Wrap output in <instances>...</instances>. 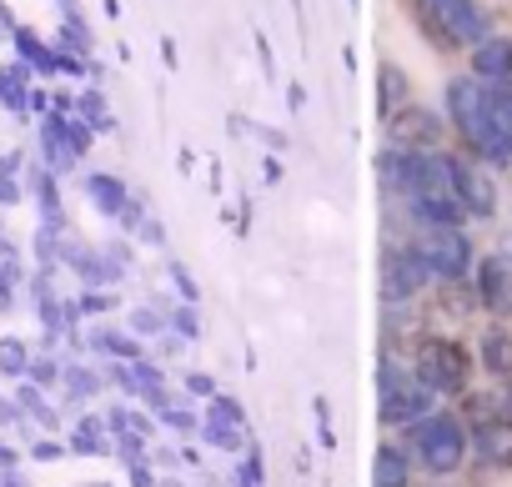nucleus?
I'll list each match as a JSON object with an SVG mask.
<instances>
[{"label": "nucleus", "instance_id": "1", "mask_svg": "<svg viewBox=\"0 0 512 487\" xmlns=\"http://www.w3.org/2000/svg\"><path fill=\"white\" fill-rule=\"evenodd\" d=\"M442 116H447V131L462 141V151H472L492 171L512 166V131L497 121V111L487 101V81H477L472 71L452 76L442 86Z\"/></svg>", "mask_w": 512, "mask_h": 487}, {"label": "nucleus", "instance_id": "2", "mask_svg": "<svg viewBox=\"0 0 512 487\" xmlns=\"http://www.w3.org/2000/svg\"><path fill=\"white\" fill-rule=\"evenodd\" d=\"M402 432H407V452H412V462H417L427 477H457V472L467 467L472 437H467V427H462L457 412L432 407L427 417H417V422L402 427Z\"/></svg>", "mask_w": 512, "mask_h": 487}, {"label": "nucleus", "instance_id": "3", "mask_svg": "<svg viewBox=\"0 0 512 487\" xmlns=\"http://www.w3.org/2000/svg\"><path fill=\"white\" fill-rule=\"evenodd\" d=\"M412 16L422 26V36L452 56V51H472L477 41H487L497 26L487 16V6H477V0H412Z\"/></svg>", "mask_w": 512, "mask_h": 487}, {"label": "nucleus", "instance_id": "4", "mask_svg": "<svg viewBox=\"0 0 512 487\" xmlns=\"http://www.w3.org/2000/svg\"><path fill=\"white\" fill-rule=\"evenodd\" d=\"M412 372H417L437 397H467V382H472V352H467L457 337L422 332L417 347H412Z\"/></svg>", "mask_w": 512, "mask_h": 487}, {"label": "nucleus", "instance_id": "5", "mask_svg": "<svg viewBox=\"0 0 512 487\" xmlns=\"http://www.w3.org/2000/svg\"><path fill=\"white\" fill-rule=\"evenodd\" d=\"M412 247H417V257H422V267L437 287L467 282L472 267H477V247H472L467 226H417Z\"/></svg>", "mask_w": 512, "mask_h": 487}, {"label": "nucleus", "instance_id": "6", "mask_svg": "<svg viewBox=\"0 0 512 487\" xmlns=\"http://www.w3.org/2000/svg\"><path fill=\"white\" fill-rule=\"evenodd\" d=\"M432 407H437V392L412 367H397L382 352V362H377V412H382V427H412Z\"/></svg>", "mask_w": 512, "mask_h": 487}, {"label": "nucleus", "instance_id": "7", "mask_svg": "<svg viewBox=\"0 0 512 487\" xmlns=\"http://www.w3.org/2000/svg\"><path fill=\"white\" fill-rule=\"evenodd\" d=\"M427 287H432V277H427V267H422L417 247H412V236L382 247V307H407Z\"/></svg>", "mask_w": 512, "mask_h": 487}, {"label": "nucleus", "instance_id": "8", "mask_svg": "<svg viewBox=\"0 0 512 487\" xmlns=\"http://www.w3.org/2000/svg\"><path fill=\"white\" fill-rule=\"evenodd\" d=\"M452 196L467 211V221H492L497 216V176L487 161L472 151H452Z\"/></svg>", "mask_w": 512, "mask_h": 487}, {"label": "nucleus", "instance_id": "9", "mask_svg": "<svg viewBox=\"0 0 512 487\" xmlns=\"http://www.w3.org/2000/svg\"><path fill=\"white\" fill-rule=\"evenodd\" d=\"M467 282H472L477 307L492 322H512V262H502L497 252H487V257H477V267H472Z\"/></svg>", "mask_w": 512, "mask_h": 487}, {"label": "nucleus", "instance_id": "10", "mask_svg": "<svg viewBox=\"0 0 512 487\" xmlns=\"http://www.w3.org/2000/svg\"><path fill=\"white\" fill-rule=\"evenodd\" d=\"M86 196H91V206L101 211V216H111V221H121L126 231H136L141 221H146V201L121 181V176H106V171H91L86 176Z\"/></svg>", "mask_w": 512, "mask_h": 487}, {"label": "nucleus", "instance_id": "11", "mask_svg": "<svg viewBox=\"0 0 512 487\" xmlns=\"http://www.w3.org/2000/svg\"><path fill=\"white\" fill-rule=\"evenodd\" d=\"M387 131H392V146L422 151V146H442L447 116H442V111H432V106H417V101H407L402 111H392V116H387Z\"/></svg>", "mask_w": 512, "mask_h": 487}, {"label": "nucleus", "instance_id": "12", "mask_svg": "<svg viewBox=\"0 0 512 487\" xmlns=\"http://www.w3.org/2000/svg\"><path fill=\"white\" fill-rule=\"evenodd\" d=\"M472 457L492 472H512V422L507 417H477L472 422Z\"/></svg>", "mask_w": 512, "mask_h": 487}, {"label": "nucleus", "instance_id": "13", "mask_svg": "<svg viewBox=\"0 0 512 487\" xmlns=\"http://www.w3.org/2000/svg\"><path fill=\"white\" fill-rule=\"evenodd\" d=\"M467 71L477 76V81H487V86H497V81H512V36H487V41H477L472 51H467Z\"/></svg>", "mask_w": 512, "mask_h": 487}, {"label": "nucleus", "instance_id": "14", "mask_svg": "<svg viewBox=\"0 0 512 487\" xmlns=\"http://www.w3.org/2000/svg\"><path fill=\"white\" fill-rule=\"evenodd\" d=\"M402 216L417 226H467V211L457 206V196H402Z\"/></svg>", "mask_w": 512, "mask_h": 487}, {"label": "nucleus", "instance_id": "15", "mask_svg": "<svg viewBox=\"0 0 512 487\" xmlns=\"http://www.w3.org/2000/svg\"><path fill=\"white\" fill-rule=\"evenodd\" d=\"M477 367L497 382L512 377V327L507 322H492V327L477 332Z\"/></svg>", "mask_w": 512, "mask_h": 487}, {"label": "nucleus", "instance_id": "16", "mask_svg": "<svg viewBox=\"0 0 512 487\" xmlns=\"http://www.w3.org/2000/svg\"><path fill=\"white\" fill-rule=\"evenodd\" d=\"M372 487H412V452L397 442H382L372 457Z\"/></svg>", "mask_w": 512, "mask_h": 487}, {"label": "nucleus", "instance_id": "17", "mask_svg": "<svg viewBox=\"0 0 512 487\" xmlns=\"http://www.w3.org/2000/svg\"><path fill=\"white\" fill-rule=\"evenodd\" d=\"M407 101H412V91H407V71L392 66V61H382V66H377V116L387 121V116L402 111Z\"/></svg>", "mask_w": 512, "mask_h": 487}, {"label": "nucleus", "instance_id": "18", "mask_svg": "<svg viewBox=\"0 0 512 487\" xmlns=\"http://www.w3.org/2000/svg\"><path fill=\"white\" fill-rule=\"evenodd\" d=\"M201 442H211L216 452H231V457H241L251 442H246V427H236V422H226V417H216V412H206L201 417Z\"/></svg>", "mask_w": 512, "mask_h": 487}, {"label": "nucleus", "instance_id": "19", "mask_svg": "<svg viewBox=\"0 0 512 487\" xmlns=\"http://www.w3.org/2000/svg\"><path fill=\"white\" fill-rule=\"evenodd\" d=\"M76 116L91 126V131H116V116L106 111V101L96 96V91H86V96H76Z\"/></svg>", "mask_w": 512, "mask_h": 487}, {"label": "nucleus", "instance_id": "20", "mask_svg": "<svg viewBox=\"0 0 512 487\" xmlns=\"http://www.w3.org/2000/svg\"><path fill=\"white\" fill-rule=\"evenodd\" d=\"M96 347L111 352L116 362H136L141 357V337L136 332H96Z\"/></svg>", "mask_w": 512, "mask_h": 487}, {"label": "nucleus", "instance_id": "21", "mask_svg": "<svg viewBox=\"0 0 512 487\" xmlns=\"http://www.w3.org/2000/svg\"><path fill=\"white\" fill-rule=\"evenodd\" d=\"M166 322H171V332H176V337H186V342H196V337H201V312H196V302H171Z\"/></svg>", "mask_w": 512, "mask_h": 487}, {"label": "nucleus", "instance_id": "22", "mask_svg": "<svg viewBox=\"0 0 512 487\" xmlns=\"http://www.w3.org/2000/svg\"><path fill=\"white\" fill-rule=\"evenodd\" d=\"M262 452H256V447H246L241 452V462L231 467V487H262Z\"/></svg>", "mask_w": 512, "mask_h": 487}, {"label": "nucleus", "instance_id": "23", "mask_svg": "<svg viewBox=\"0 0 512 487\" xmlns=\"http://www.w3.org/2000/svg\"><path fill=\"white\" fill-rule=\"evenodd\" d=\"M131 332L136 337H161V332H171V322H166L161 307H136L131 312Z\"/></svg>", "mask_w": 512, "mask_h": 487}, {"label": "nucleus", "instance_id": "24", "mask_svg": "<svg viewBox=\"0 0 512 487\" xmlns=\"http://www.w3.org/2000/svg\"><path fill=\"white\" fill-rule=\"evenodd\" d=\"M156 417H161V422H166L171 432H181V437H191V432H201V417H196L191 407H181V402H171V407H161Z\"/></svg>", "mask_w": 512, "mask_h": 487}, {"label": "nucleus", "instance_id": "25", "mask_svg": "<svg viewBox=\"0 0 512 487\" xmlns=\"http://www.w3.org/2000/svg\"><path fill=\"white\" fill-rule=\"evenodd\" d=\"M166 277H171V287H176V302H201V287H196V277H191L181 262H166Z\"/></svg>", "mask_w": 512, "mask_h": 487}, {"label": "nucleus", "instance_id": "26", "mask_svg": "<svg viewBox=\"0 0 512 487\" xmlns=\"http://www.w3.org/2000/svg\"><path fill=\"white\" fill-rule=\"evenodd\" d=\"M136 231H141V241H146L151 252H166V247H171V231H166V221H161V216H151V211H146V221H141Z\"/></svg>", "mask_w": 512, "mask_h": 487}, {"label": "nucleus", "instance_id": "27", "mask_svg": "<svg viewBox=\"0 0 512 487\" xmlns=\"http://www.w3.org/2000/svg\"><path fill=\"white\" fill-rule=\"evenodd\" d=\"M206 412H216V417H226V422H236V427H246V412H241V402H236V397H226V392H216Z\"/></svg>", "mask_w": 512, "mask_h": 487}, {"label": "nucleus", "instance_id": "28", "mask_svg": "<svg viewBox=\"0 0 512 487\" xmlns=\"http://www.w3.org/2000/svg\"><path fill=\"white\" fill-rule=\"evenodd\" d=\"M66 387H71L76 397H91V392L101 387V377H96V372H81V367H71V372H66Z\"/></svg>", "mask_w": 512, "mask_h": 487}, {"label": "nucleus", "instance_id": "29", "mask_svg": "<svg viewBox=\"0 0 512 487\" xmlns=\"http://www.w3.org/2000/svg\"><path fill=\"white\" fill-rule=\"evenodd\" d=\"M0 367H6V372H26V347L21 342H0Z\"/></svg>", "mask_w": 512, "mask_h": 487}, {"label": "nucleus", "instance_id": "30", "mask_svg": "<svg viewBox=\"0 0 512 487\" xmlns=\"http://www.w3.org/2000/svg\"><path fill=\"white\" fill-rule=\"evenodd\" d=\"M256 56H262V76L277 81V56H272V41H267L262 31H256Z\"/></svg>", "mask_w": 512, "mask_h": 487}, {"label": "nucleus", "instance_id": "31", "mask_svg": "<svg viewBox=\"0 0 512 487\" xmlns=\"http://www.w3.org/2000/svg\"><path fill=\"white\" fill-rule=\"evenodd\" d=\"M186 392H191V397H216V382H211L206 372H186Z\"/></svg>", "mask_w": 512, "mask_h": 487}, {"label": "nucleus", "instance_id": "32", "mask_svg": "<svg viewBox=\"0 0 512 487\" xmlns=\"http://www.w3.org/2000/svg\"><path fill=\"white\" fill-rule=\"evenodd\" d=\"M156 482H161V477L151 472V462H146V457H141V462H131V487H156Z\"/></svg>", "mask_w": 512, "mask_h": 487}, {"label": "nucleus", "instance_id": "33", "mask_svg": "<svg viewBox=\"0 0 512 487\" xmlns=\"http://www.w3.org/2000/svg\"><path fill=\"white\" fill-rule=\"evenodd\" d=\"M262 181H267V186H277V181H282V161H277V156H267V161H262Z\"/></svg>", "mask_w": 512, "mask_h": 487}, {"label": "nucleus", "instance_id": "34", "mask_svg": "<svg viewBox=\"0 0 512 487\" xmlns=\"http://www.w3.org/2000/svg\"><path fill=\"white\" fill-rule=\"evenodd\" d=\"M256 136H262V141H267L272 151H287V136H282V131H272V126H262V131H256Z\"/></svg>", "mask_w": 512, "mask_h": 487}, {"label": "nucleus", "instance_id": "35", "mask_svg": "<svg viewBox=\"0 0 512 487\" xmlns=\"http://www.w3.org/2000/svg\"><path fill=\"white\" fill-rule=\"evenodd\" d=\"M497 257H502V262H512V231H507V236L497 241Z\"/></svg>", "mask_w": 512, "mask_h": 487}, {"label": "nucleus", "instance_id": "36", "mask_svg": "<svg viewBox=\"0 0 512 487\" xmlns=\"http://www.w3.org/2000/svg\"><path fill=\"white\" fill-rule=\"evenodd\" d=\"M156 487H186V482H181V477H161Z\"/></svg>", "mask_w": 512, "mask_h": 487}, {"label": "nucleus", "instance_id": "37", "mask_svg": "<svg viewBox=\"0 0 512 487\" xmlns=\"http://www.w3.org/2000/svg\"><path fill=\"white\" fill-rule=\"evenodd\" d=\"M91 487H106V482H91Z\"/></svg>", "mask_w": 512, "mask_h": 487}]
</instances>
